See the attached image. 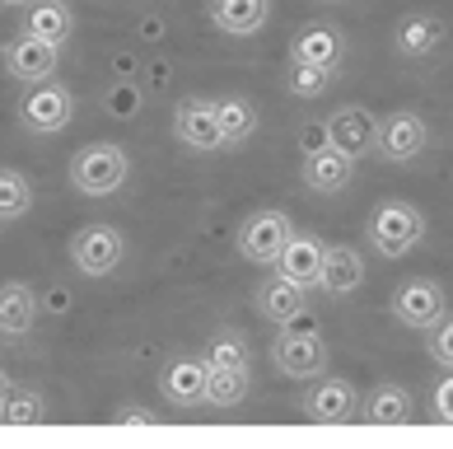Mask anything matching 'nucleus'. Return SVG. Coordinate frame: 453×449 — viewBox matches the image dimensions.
<instances>
[{
  "mask_svg": "<svg viewBox=\"0 0 453 449\" xmlns=\"http://www.w3.org/2000/svg\"><path fill=\"white\" fill-rule=\"evenodd\" d=\"M127 178H131V155H127V145H117V141H94L85 150H75V159H71V188L80 197H117L127 188Z\"/></svg>",
  "mask_w": 453,
  "mask_h": 449,
  "instance_id": "1",
  "label": "nucleus"
},
{
  "mask_svg": "<svg viewBox=\"0 0 453 449\" xmlns=\"http://www.w3.org/2000/svg\"><path fill=\"white\" fill-rule=\"evenodd\" d=\"M365 239L379 258H407L411 248L426 239V215L411 202H402V197H388V202H379L369 211Z\"/></svg>",
  "mask_w": 453,
  "mask_h": 449,
  "instance_id": "2",
  "label": "nucleus"
},
{
  "mask_svg": "<svg viewBox=\"0 0 453 449\" xmlns=\"http://www.w3.org/2000/svg\"><path fill=\"white\" fill-rule=\"evenodd\" d=\"M75 122V94L61 85V80H38L19 94V127L33 136H57Z\"/></svg>",
  "mask_w": 453,
  "mask_h": 449,
  "instance_id": "3",
  "label": "nucleus"
},
{
  "mask_svg": "<svg viewBox=\"0 0 453 449\" xmlns=\"http://www.w3.org/2000/svg\"><path fill=\"white\" fill-rule=\"evenodd\" d=\"M388 309H393V319H397L402 328H411V332H430V328L449 314V295H444L440 281H430V276H411V281H402V286L393 290Z\"/></svg>",
  "mask_w": 453,
  "mask_h": 449,
  "instance_id": "4",
  "label": "nucleus"
},
{
  "mask_svg": "<svg viewBox=\"0 0 453 449\" xmlns=\"http://www.w3.org/2000/svg\"><path fill=\"white\" fill-rule=\"evenodd\" d=\"M122 258H127V239H122V229H112V225H85L71 239V262H75V272L89 276V281L112 276L122 267Z\"/></svg>",
  "mask_w": 453,
  "mask_h": 449,
  "instance_id": "5",
  "label": "nucleus"
},
{
  "mask_svg": "<svg viewBox=\"0 0 453 449\" xmlns=\"http://www.w3.org/2000/svg\"><path fill=\"white\" fill-rule=\"evenodd\" d=\"M272 360L285 379H318L327 370V342L318 337V328L299 332L295 323H285V332L272 342Z\"/></svg>",
  "mask_w": 453,
  "mask_h": 449,
  "instance_id": "6",
  "label": "nucleus"
},
{
  "mask_svg": "<svg viewBox=\"0 0 453 449\" xmlns=\"http://www.w3.org/2000/svg\"><path fill=\"white\" fill-rule=\"evenodd\" d=\"M0 61H5V75H10V80H19V85H38V80H52V75H57L61 47H52L47 38H38V33H28V28H19V33L5 43Z\"/></svg>",
  "mask_w": 453,
  "mask_h": 449,
  "instance_id": "7",
  "label": "nucleus"
},
{
  "mask_svg": "<svg viewBox=\"0 0 453 449\" xmlns=\"http://www.w3.org/2000/svg\"><path fill=\"white\" fill-rule=\"evenodd\" d=\"M173 141L192 155H215L225 150V136H220V118H215V98H182L173 108Z\"/></svg>",
  "mask_w": 453,
  "mask_h": 449,
  "instance_id": "8",
  "label": "nucleus"
},
{
  "mask_svg": "<svg viewBox=\"0 0 453 449\" xmlns=\"http://www.w3.org/2000/svg\"><path fill=\"white\" fill-rule=\"evenodd\" d=\"M426 145H430V127H426L421 112L397 108V112H388V118L379 122V141H374V155H379V159L411 164V159L426 155Z\"/></svg>",
  "mask_w": 453,
  "mask_h": 449,
  "instance_id": "9",
  "label": "nucleus"
},
{
  "mask_svg": "<svg viewBox=\"0 0 453 449\" xmlns=\"http://www.w3.org/2000/svg\"><path fill=\"white\" fill-rule=\"evenodd\" d=\"M290 235H295V225H290V215H285V211H276V206L253 211V215H248V221L239 225V253H243L248 262H262V267H272Z\"/></svg>",
  "mask_w": 453,
  "mask_h": 449,
  "instance_id": "10",
  "label": "nucleus"
},
{
  "mask_svg": "<svg viewBox=\"0 0 453 449\" xmlns=\"http://www.w3.org/2000/svg\"><path fill=\"white\" fill-rule=\"evenodd\" d=\"M304 417H309V422H323V426L356 422V417H360V393H356V384H350V379H332V375L309 379Z\"/></svg>",
  "mask_w": 453,
  "mask_h": 449,
  "instance_id": "11",
  "label": "nucleus"
},
{
  "mask_svg": "<svg viewBox=\"0 0 453 449\" xmlns=\"http://www.w3.org/2000/svg\"><path fill=\"white\" fill-rule=\"evenodd\" d=\"M327 131V141L342 150V155L350 159H365V155H374V141H379V118L369 112L365 104H342L332 118L323 122Z\"/></svg>",
  "mask_w": 453,
  "mask_h": 449,
  "instance_id": "12",
  "label": "nucleus"
},
{
  "mask_svg": "<svg viewBox=\"0 0 453 449\" xmlns=\"http://www.w3.org/2000/svg\"><path fill=\"white\" fill-rule=\"evenodd\" d=\"M299 178H304V188L318 192V197H337V192L350 188V178H356V159L342 155L332 141H323V145H313L309 155H304Z\"/></svg>",
  "mask_w": 453,
  "mask_h": 449,
  "instance_id": "13",
  "label": "nucleus"
},
{
  "mask_svg": "<svg viewBox=\"0 0 453 449\" xmlns=\"http://www.w3.org/2000/svg\"><path fill=\"white\" fill-rule=\"evenodd\" d=\"M206 384H211V365L206 356H173L159 370V393L173 407H201L206 403Z\"/></svg>",
  "mask_w": 453,
  "mask_h": 449,
  "instance_id": "14",
  "label": "nucleus"
},
{
  "mask_svg": "<svg viewBox=\"0 0 453 449\" xmlns=\"http://www.w3.org/2000/svg\"><path fill=\"white\" fill-rule=\"evenodd\" d=\"M444 38H449V28H444L440 14L411 10V14H402L397 28H393V52L407 57V61H426L444 47Z\"/></svg>",
  "mask_w": 453,
  "mask_h": 449,
  "instance_id": "15",
  "label": "nucleus"
},
{
  "mask_svg": "<svg viewBox=\"0 0 453 449\" xmlns=\"http://www.w3.org/2000/svg\"><path fill=\"white\" fill-rule=\"evenodd\" d=\"M346 57V33L327 19L299 24L290 38V61H309V66H342Z\"/></svg>",
  "mask_w": 453,
  "mask_h": 449,
  "instance_id": "16",
  "label": "nucleus"
},
{
  "mask_svg": "<svg viewBox=\"0 0 453 449\" xmlns=\"http://www.w3.org/2000/svg\"><path fill=\"white\" fill-rule=\"evenodd\" d=\"M323 258H327V244L318 239V235H299V229H295V235L285 239L280 258L272 262V272H280V276L299 281L304 290H313L318 276H323Z\"/></svg>",
  "mask_w": 453,
  "mask_h": 449,
  "instance_id": "17",
  "label": "nucleus"
},
{
  "mask_svg": "<svg viewBox=\"0 0 453 449\" xmlns=\"http://www.w3.org/2000/svg\"><path fill=\"white\" fill-rule=\"evenodd\" d=\"M257 314L262 319H272V323H299L309 314V290L299 286V281H290V276H280V272H272L257 286Z\"/></svg>",
  "mask_w": 453,
  "mask_h": 449,
  "instance_id": "18",
  "label": "nucleus"
},
{
  "mask_svg": "<svg viewBox=\"0 0 453 449\" xmlns=\"http://www.w3.org/2000/svg\"><path fill=\"white\" fill-rule=\"evenodd\" d=\"M206 19L225 38H253L272 19V0H206Z\"/></svg>",
  "mask_w": 453,
  "mask_h": 449,
  "instance_id": "19",
  "label": "nucleus"
},
{
  "mask_svg": "<svg viewBox=\"0 0 453 449\" xmlns=\"http://www.w3.org/2000/svg\"><path fill=\"white\" fill-rule=\"evenodd\" d=\"M42 299L28 281H5L0 286V337H24V332L38 323Z\"/></svg>",
  "mask_w": 453,
  "mask_h": 449,
  "instance_id": "20",
  "label": "nucleus"
},
{
  "mask_svg": "<svg viewBox=\"0 0 453 449\" xmlns=\"http://www.w3.org/2000/svg\"><path fill=\"white\" fill-rule=\"evenodd\" d=\"M411 393L402 384H374L365 398H360V417L356 422H369V426H407L411 422Z\"/></svg>",
  "mask_w": 453,
  "mask_h": 449,
  "instance_id": "21",
  "label": "nucleus"
},
{
  "mask_svg": "<svg viewBox=\"0 0 453 449\" xmlns=\"http://www.w3.org/2000/svg\"><path fill=\"white\" fill-rule=\"evenodd\" d=\"M318 286H323L327 295H350L365 286V258L360 248L350 244H327V258H323V276H318Z\"/></svg>",
  "mask_w": 453,
  "mask_h": 449,
  "instance_id": "22",
  "label": "nucleus"
},
{
  "mask_svg": "<svg viewBox=\"0 0 453 449\" xmlns=\"http://www.w3.org/2000/svg\"><path fill=\"white\" fill-rule=\"evenodd\" d=\"M28 33H38V38H47L52 47H65L75 33V10L65 5V0H33V5H24V24Z\"/></svg>",
  "mask_w": 453,
  "mask_h": 449,
  "instance_id": "23",
  "label": "nucleus"
},
{
  "mask_svg": "<svg viewBox=\"0 0 453 449\" xmlns=\"http://www.w3.org/2000/svg\"><path fill=\"white\" fill-rule=\"evenodd\" d=\"M215 118H220L225 150H234V145H243L257 131V104L248 94H220L215 98Z\"/></svg>",
  "mask_w": 453,
  "mask_h": 449,
  "instance_id": "24",
  "label": "nucleus"
},
{
  "mask_svg": "<svg viewBox=\"0 0 453 449\" xmlns=\"http://www.w3.org/2000/svg\"><path fill=\"white\" fill-rule=\"evenodd\" d=\"M206 365L211 370H248L253 365V352H248V337L234 328H220L215 337H206Z\"/></svg>",
  "mask_w": 453,
  "mask_h": 449,
  "instance_id": "25",
  "label": "nucleus"
},
{
  "mask_svg": "<svg viewBox=\"0 0 453 449\" xmlns=\"http://www.w3.org/2000/svg\"><path fill=\"white\" fill-rule=\"evenodd\" d=\"M33 211V182H28V174H19V169H0V221H24V215Z\"/></svg>",
  "mask_w": 453,
  "mask_h": 449,
  "instance_id": "26",
  "label": "nucleus"
},
{
  "mask_svg": "<svg viewBox=\"0 0 453 449\" xmlns=\"http://www.w3.org/2000/svg\"><path fill=\"white\" fill-rule=\"evenodd\" d=\"M337 85V66H309V61H290L285 71V89L295 98H318Z\"/></svg>",
  "mask_w": 453,
  "mask_h": 449,
  "instance_id": "27",
  "label": "nucleus"
},
{
  "mask_svg": "<svg viewBox=\"0 0 453 449\" xmlns=\"http://www.w3.org/2000/svg\"><path fill=\"white\" fill-rule=\"evenodd\" d=\"M248 398V370H211V384H206V403L211 407H239Z\"/></svg>",
  "mask_w": 453,
  "mask_h": 449,
  "instance_id": "28",
  "label": "nucleus"
},
{
  "mask_svg": "<svg viewBox=\"0 0 453 449\" xmlns=\"http://www.w3.org/2000/svg\"><path fill=\"white\" fill-rule=\"evenodd\" d=\"M47 422V398L38 389H14L5 407V426H38Z\"/></svg>",
  "mask_w": 453,
  "mask_h": 449,
  "instance_id": "29",
  "label": "nucleus"
},
{
  "mask_svg": "<svg viewBox=\"0 0 453 449\" xmlns=\"http://www.w3.org/2000/svg\"><path fill=\"white\" fill-rule=\"evenodd\" d=\"M426 352H430V360H434V365H444V370H453V314H444V319L430 328Z\"/></svg>",
  "mask_w": 453,
  "mask_h": 449,
  "instance_id": "30",
  "label": "nucleus"
},
{
  "mask_svg": "<svg viewBox=\"0 0 453 449\" xmlns=\"http://www.w3.org/2000/svg\"><path fill=\"white\" fill-rule=\"evenodd\" d=\"M104 108L112 112V118H136L141 112V89L136 85H112L104 94Z\"/></svg>",
  "mask_w": 453,
  "mask_h": 449,
  "instance_id": "31",
  "label": "nucleus"
},
{
  "mask_svg": "<svg viewBox=\"0 0 453 449\" xmlns=\"http://www.w3.org/2000/svg\"><path fill=\"white\" fill-rule=\"evenodd\" d=\"M434 417H440V422H453V370H449L444 384L434 389Z\"/></svg>",
  "mask_w": 453,
  "mask_h": 449,
  "instance_id": "32",
  "label": "nucleus"
},
{
  "mask_svg": "<svg viewBox=\"0 0 453 449\" xmlns=\"http://www.w3.org/2000/svg\"><path fill=\"white\" fill-rule=\"evenodd\" d=\"M117 422H122V426H150L155 417H150L145 407H122V412H117Z\"/></svg>",
  "mask_w": 453,
  "mask_h": 449,
  "instance_id": "33",
  "label": "nucleus"
},
{
  "mask_svg": "<svg viewBox=\"0 0 453 449\" xmlns=\"http://www.w3.org/2000/svg\"><path fill=\"white\" fill-rule=\"evenodd\" d=\"M10 393H14V379L0 370V422H5V407H10Z\"/></svg>",
  "mask_w": 453,
  "mask_h": 449,
  "instance_id": "34",
  "label": "nucleus"
},
{
  "mask_svg": "<svg viewBox=\"0 0 453 449\" xmlns=\"http://www.w3.org/2000/svg\"><path fill=\"white\" fill-rule=\"evenodd\" d=\"M47 309H52V314H65V309H71V295H65V290L57 286L52 295H47Z\"/></svg>",
  "mask_w": 453,
  "mask_h": 449,
  "instance_id": "35",
  "label": "nucleus"
},
{
  "mask_svg": "<svg viewBox=\"0 0 453 449\" xmlns=\"http://www.w3.org/2000/svg\"><path fill=\"white\" fill-rule=\"evenodd\" d=\"M0 5H33V0H0Z\"/></svg>",
  "mask_w": 453,
  "mask_h": 449,
  "instance_id": "36",
  "label": "nucleus"
},
{
  "mask_svg": "<svg viewBox=\"0 0 453 449\" xmlns=\"http://www.w3.org/2000/svg\"><path fill=\"white\" fill-rule=\"evenodd\" d=\"M323 5H342V0H323Z\"/></svg>",
  "mask_w": 453,
  "mask_h": 449,
  "instance_id": "37",
  "label": "nucleus"
}]
</instances>
